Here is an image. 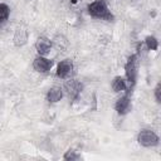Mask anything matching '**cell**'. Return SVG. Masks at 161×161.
<instances>
[{
	"mask_svg": "<svg viewBox=\"0 0 161 161\" xmlns=\"http://www.w3.org/2000/svg\"><path fill=\"white\" fill-rule=\"evenodd\" d=\"M28 39H29V34H28V30L25 28H16L15 33H14V36H13V43L15 47H23L28 43Z\"/></svg>",
	"mask_w": 161,
	"mask_h": 161,
	"instance_id": "cell-9",
	"label": "cell"
},
{
	"mask_svg": "<svg viewBox=\"0 0 161 161\" xmlns=\"http://www.w3.org/2000/svg\"><path fill=\"white\" fill-rule=\"evenodd\" d=\"M53 65V62L43 55H38L34 58V62H33V68L38 72V73H48L50 70Z\"/></svg>",
	"mask_w": 161,
	"mask_h": 161,
	"instance_id": "cell-6",
	"label": "cell"
},
{
	"mask_svg": "<svg viewBox=\"0 0 161 161\" xmlns=\"http://www.w3.org/2000/svg\"><path fill=\"white\" fill-rule=\"evenodd\" d=\"M87 10H88L89 15L96 18V19H103V20H107V21L113 20V15L109 11V9L107 6V3L104 0H94V1H92L87 6Z\"/></svg>",
	"mask_w": 161,
	"mask_h": 161,
	"instance_id": "cell-1",
	"label": "cell"
},
{
	"mask_svg": "<svg viewBox=\"0 0 161 161\" xmlns=\"http://www.w3.org/2000/svg\"><path fill=\"white\" fill-rule=\"evenodd\" d=\"M73 70V62L70 59H63L57 65V77L60 79H67Z\"/></svg>",
	"mask_w": 161,
	"mask_h": 161,
	"instance_id": "cell-7",
	"label": "cell"
},
{
	"mask_svg": "<svg viewBox=\"0 0 161 161\" xmlns=\"http://www.w3.org/2000/svg\"><path fill=\"white\" fill-rule=\"evenodd\" d=\"M52 44L55 45L58 49H65L68 47V40L63 36V35H57L53 40H52Z\"/></svg>",
	"mask_w": 161,
	"mask_h": 161,
	"instance_id": "cell-13",
	"label": "cell"
},
{
	"mask_svg": "<svg viewBox=\"0 0 161 161\" xmlns=\"http://www.w3.org/2000/svg\"><path fill=\"white\" fill-rule=\"evenodd\" d=\"M131 108H132V104H131V99H130L128 93L125 94V96H122V97H119L116 101V103H114V109H116V112L119 116L127 114L131 111Z\"/></svg>",
	"mask_w": 161,
	"mask_h": 161,
	"instance_id": "cell-5",
	"label": "cell"
},
{
	"mask_svg": "<svg viewBox=\"0 0 161 161\" xmlns=\"http://www.w3.org/2000/svg\"><path fill=\"white\" fill-rule=\"evenodd\" d=\"M82 89H83V84L80 82H78L77 79H68L63 86V92H65L67 96L69 97V99H72V101H74L79 97Z\"/></svg>",
	"mask_w": 161,
	"mask_h": 161,
	"instance_id": "cell-4",
	"label": "cell"
},
{
	"mask_svg": "<svg viewBox=\"0 0 161 161\" xmlns=\"http://www.w3.org/2000/svg\"><path fill=\"white\" fill-rule=\"evenodd\" d=\"M63 98V88L54 86L52 88H49V91L47 92V99L50 103H57Z\"/></svg>",
	"mask_w": 161,
	"mask_h": 161,
	"instance_id": "cell-10",
	"label": "cell"
},
{
	"mask_svg": "<svg viewBox=\"0 0 161 161\" xmlns=\"http://www.w3.org/2000/svg\"><path fill=\"white\" fill-rule=\"evenodd\" d=\"M79 157H80V156L77 155V152H75L74 150H68V151L64 153V156H63L64 160H78Z\"/></svg>",
	"mask_w": 161,
	"mask_h": 161,
	"instance_id": "cell-15",
	"label": "cell"
},
{
	"mask_svg": "<svg viewBox=\"0 0 161 161\" xmlns=\"http://www.w3.org/2000/svg\"><path fill=\"white\" fill-rule=\"evenodd\" d=\"M34 47H35V49H36L38 55H43V57H45L47 54L50 53V49H52L53 44H52V40H50V39L44 38V36H39V38L36 39Z\"/></svg>",
	"mask_w": 161,
	"mask_h": 161,
	"instance_id": "cell-8",
	"label": "cell"
},
{
	"mask_svg": "<svg viewBox=\"0 0 161 161\" xmlns=\"http://www.w3.org/2000/svg\"><path fill=\"white\" fill-rule=\"evenodd\" d=\"M145 44L148 50H157L158 48V40L153 35H148L145 38Z\"/></svg>",
	"mask_w": 161,
	"mask_h": 161,
	"instance_id": "cell-12",
	"label": "cell"
},
{
	"mask_svg": "<svg viewBox=\"0 0 161 161\" xmlns=\"http://www.w3.org/2000/svg\"><path fill=\"white\" fill-rule=\"evenodd\" d=\"M125 73H126L128 89L131 91V88L136 84V79H137V55L136 54H132L131 57H128L125 64Z\"/></svg>",
	"mask_w": 161,
	"mask_h": 161,
	"instance_id": "cell-2",
	"label": "cell"
},
{
	"mask_svg": "<svg viewBox=\"0 0 161 161\" xmlns=\"http://www.w3.org/2000/svg\"><path fill=\"white\" fill-rule=\"evenodd\" d=\"M137 141L143 147H153V146H157L158 145L160 138H158V136L153 131H151L148 128H143V130H141L138 132Z\"/></svg>",
	"mask_w": 161,
	"mask_h": 161,
	"instance_id": "cell-3",
	"label": "cell"
},
{
	"mask_svg": "<svg viewBox=\"0 0 161 161\" xmlns=\"http://www.w3.org/2000/svg\"><path fill=\"white\" fill-rule=\"evenodd\" d=\"M112 89H113L114 92H117V93L128 89V84H127L126 78H123V77H121V75L114 77L113 80H112ZM128 91H130V89H128Z\"/></svg>",
	"mask_w": 161,
	"mask_h": 161,
	"instance_id": "cell-11",
	"label": "cell"
},
{
	"mask_svg": "<svg viewBox=\"0 0 161 161\" xmlns=\"http://www.w3.org/2000/svg\"><path fill=\"white\" fill-rule=\"evenodd\" d=\"M153 94H155V99H156V102L160 103V102H161V84H160V83L155 87Z\"/></svg>",
	"mask_w": 161,
	"mask_h": 161,
	"instance_id": "cell-16",
	"label": "cell"
},
{
	"mask_svg": "<svg viewBox=\"0 0 161 161\" xmlns=\"http://www.w3.org/2000/svg\"><path fill=\"white\" fill-rule=\"evenodd\" d=\"M9 15H10V8L6 4L0 3V23L8 20Z\"/></svg>",
	"mask_w": 161,
	"mask_h": 161,
	"instance_id": "cell-14",
	"label": "cell"
}]
</instances>
